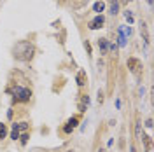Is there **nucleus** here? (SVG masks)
Here are the masks:
<instances>
[{"mask_svg": "<svg viewBox=\"0 0 154 152\" xmlns=\"http://www.w3.org/2000/svg\"><path fill=\"white\" fill-rule=\"evenodd\" d=\"M33 53H35V47L30 44V42H19L14 47V56L21 59V61H28L33 58Z\"/></svg>", "mask_w": 154, "mask_h": 152, "instance_id": "nucleus-1", "label": "nucleus"}, {"mask_svg": "<svg viewBox=\"0 0 154 152\" xmlns=\"http://www.w3.org/2000/svg\"><path fill=\"white\" fill-rule=\"evenodd\" d=\"M11 93L14 95V98H16L18 102H28L30 98H32V91H30L28 87H21V86L12 87Z\"/></svg>", "mask_w": 154, "mask_h": 152, "instance_id": "nucleus-2", "label": "nucleus"}, {"mask_svg": "<svg viewBox=\"0 0 154 152\" xmlns=\"http://www.w3.org/2000/svg\"><path fill=\"white\" fill-rule=\"evenodd\" d=\"M103 23H105V18H103L102 14H98L95 19H91V21H89V28H91V30H98V28H102V26H103Z\"/></svg>", "mask_w": 154, "mask_h": 152, "instance_id": "nucleus-3", "label": "nucleus"}, {"mask_svg": "<svg viewBox=\"0 0 154 152\" xmlns=\"http://www.w3.org/2000/svg\"><path fill=\"white\" fill-rule=\"evenodd\" d=\"M128 68H130L133 74H138L140 68H142V63H140L137 58H130V59H128Z\"/></svg>", "mask_w": 154, "mask_h": 152, "instance_id": "nucleus-4", "label": "nucleus"}, {"mask_svg": "<svg viewBox=\"0 0 154 152\" xmlns=\"http://www.w3.org/2000/svg\"><path fill=\"white\" fill-rule=\"evenodd\" d=\"M77 123H79V117H72V119H68V123L65 124L63 131H65V133H70V131H72V129L77 126Z\"/></svg>", "mask_w": 154, "mask_h": 152, "instance_id": "nucleus-5", "label": "nucleus"}, {"mask_svg": "<svg viewBox=\"0 0 154 152\" xmlns=\"http://www.w3.org/2000/svg\"><path fill=\"white\" fill-rule=\"evenodd\" d=\"M86 81H88V77H86V72H84V70H81V72L77 74V84H79L81 87H82V86L86 84Z\"/></svg>", "mask_w": 154, "mask_h": 152, "instance_id": "nucleus-6", "label": "nucleus"}, {"mask_svg": "<svg viewBox=\"0 0 154 152\" xmlns=\"http://www.w3.org/2000/svg\"><path fill=\"white\" fill-rule=\"evenodd\" d=\"M103 9H105V4L103 2H96L95 5H93V11L95 12H103Z\"/></svg>", "mask_w": 154, "mask_h": 152, "instance_id": "nucleus-7", "label": "nucleus"}, {"mask_svg": "<svg viewBox=\"0 0 154 152\" xmlns=\"http://www.w3.org/2000/svg\"><path fill=\"white\" fill-rule=\"evenodd\" d=\"M19 138V124L12 126V140H18Z\"/></svg>", "mask_w": 154, "mask_h": 152, "instance_id": "nucleus-8", "label": "nucleus"}, {"mask_svg": "<svg viewBox=\"0 0 154 152\" xmlns=\"http://www.w3.org/2000/svg\"><path fill=\"white\" fill-rule=\"evenodd\" d=\"M5 135H7V126L0 123V140H2V138H5Z\"/></svg>", "mask_w": 154, "mask_h": 152, "instance_id": "nucleus-9", "label": "nucleus"}, {"mask_svg": "<svg viewBox=\"0 0 154 152\" xmlns=\"http://www.w3.org/2000/svg\"><path fill=\"white\" fill-rule=\"evenodd\" d=\"M117 9H119V4H117V2H112V5H110V12H112V14H116V12H117Z\"/></svg>", "mask_w": 154, "mask_h": 152, "instance_id": "nucleus-10", "label": "nucleus"}, {"mask_svg": "<svg viewBox=\"0 0 154 152\" xmlns=\"http://www.w3.org/2000/svg\"><path fill=\"white\" fill-rule=\"evenodd\" d=\"M100 47H102L103 53L107 51V40H105V38H100Z\"/></svg>", "mask_w": 154, "mask_h": 152, "instance_id": "nucleus-11", "label": "nucleus"}, {"mask_svg": "<svg viewBox=\"0 0 154 152\" xmlns=\"http://www.w3.org/2000/svg\"><path fill=\"white\" fill-rule=\"evenodd\" d=\"M126 19H128V23H133V16H131V12H130V11L126 12Z\"/></svg>", "mask_w": 154, "mask_h": 152, "instance_id": "nucleus-12", "label": "nucleus"}, {"mask_svg": "<svg viewBox=\"0 0 154 152\" xmlns=\"http://www.w3.org/2000/svg\"><path fill=\"white\" fill-rule=\"evenodd\" d=\"M28 142V133H25L23 135V136H21V143H23V145H25V143Z\"/></svg>", "mask_w": 154, "mask_h": 152, "instance_id": "nucleus-13", "label": "nucleus"}, {"mask_svg": "<svg viewBox=\"0 0 154 152\" xmlns=\"http://www.w3.org/2000/svg\"><path fill=\"white\" fill-rule=\"evenodd\" d=\"M131 152H135V147H131Z\"/></svg>", "mask_w": 154, "mask_h": 152, "instance_id": "nucleus-14", "label": "nucleus"}, {"mask_svg": "<svg viewBox=\"0 0 154 152\" xmlns=\"http://www.w3.org/2000/svg\"><path fill=\"white\" fill-rule=\"evenodd\" d=\"M147 2H149V4H152V0H147Z\"/></svg>", "mask_w": 154, "mask_h": 152, "instance_id": "nucleus-15", "label": "nucleus"}, {"mask_svg": "<svg viewBox=\"0 0 154 152\" xmlns=\"http://www.w3.org/2000/svg\"><path fill=\"white\" fill-rule=\"evenodd\" d=\"M98 152H105V150H98Z\"/></svg>", "mask_w": 154, "mask_h": 152, "instance_id": "nucleus-16", "label": "nucleus"}]
</instances>
